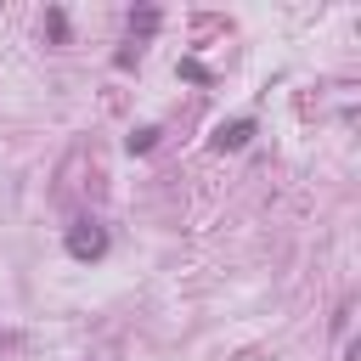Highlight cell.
<instances>
[{"instance_id":"5b68a950","label":"cell","mask_w":361,"mask_h":361,"mask_svg":"<svg viewBox=\"0 0 361 361\" xmlns=\"http://www.w3.org/2000/svg\"><path fill=\"white\" fill-rule=\"evenodd\" d=\"M45 28H51V39H68V17L62 11H45Z\"/></svg>"},{"instance_id":"7a4b0ae2","label":"cell","mask_w":361,"mask_h":361,"mask_svg":"<svg viewBox=\"0 0 361 361\" xmlns=\"http://www.w3.org/2000/svg\"><path fill=\"white\" fill-rule=\"evenodd\" d=\"M248 135H254V118H237V124H220L214 130V152H237V147H248Z\"/></svg>"},{"instance_id":"3957f363","label":"cell","mask_w":361,"mask_h":361,"mask_svg":"<svg viewBox=\"0 0 361 361\" xmlns=\"http://www.w3.org/2000/svg\"><path fill=\"white\" fill-rule=\"evenodd\" d=\"M152 141H158V130H152V124H147V130H135V135H130V141H124V147H130V152H152Z\"/></svg>"},{"instance_id":"277c9868","label":"cell","mask_w":361,"mask_h":361,"mask_svg":"<svg viewBox=\"0 0 361 361\" xmlns=\"http://www.w3.org/2000/svg\"><path fill=\"white\" fill-rule=\"evenodd\" d=\"M130 28H141V34H152V28H158V11H130Z\"/></svg>"},{"instance_id":"6da1fadb","label":"cell","mask_w":361,"mask_h":361,"mask_svg":"<svg viewBox=\"0 0 361 361\" xmlns=\"http://www.w3.org/2000/svg\"><path fill=\"white\" fill-rule=\"evenodd\" d=\"M68 254H73V259H102V254H107V231H102L96 220H73V226H68Z\"/></svg>"}]
</instances>
